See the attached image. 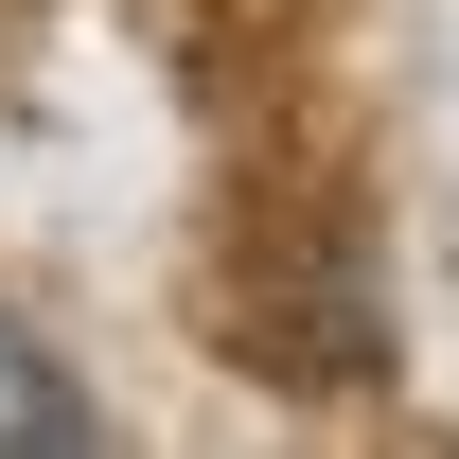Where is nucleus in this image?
<instances>
[{
	"label": "nucleus",
	"mask_w": 459,
	"mask_h": 459,
	"mask_svg": "<svg viewBox=\"0 0 459 459\" xmlns=\"http://www.w3.org/2000/svg\"><path fill=\"white\" fill-rule=\"evenodd\" d=\"M89 442V406H71V371L36 336H0V459H71Z\"/></svg>",
	"instance_id": "f257e3e1"
}]
</instances>
